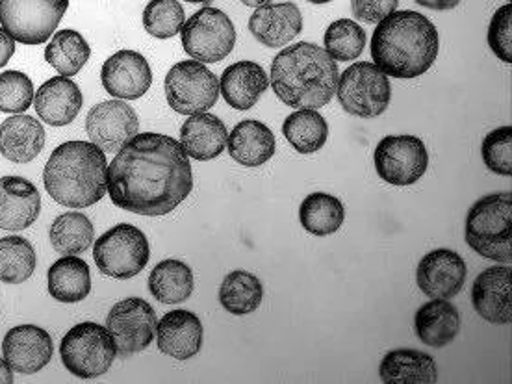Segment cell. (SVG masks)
<instances>
[{
	"label": "cell",
	"instance_id": "obj_38",
	"mask_svg": "<svg viewBox=\"0 0 512 384\" xmlns=\"http://www.w3.org/2000/svg\"><path fill=\"white\" fill-rule=\"evenodd\" d=\"M186 23L179 0H151L143 10V26L156 39L175 38Z\"/></svg>",
	"mask_w": 512,
	"mask_h": 384
},
{
	"label": "cell",
	"instance_id": "obj_18",
	"mask_svg": "<svg viewBox=\"0 0 512 384\" xmlns=\"http://www.w3.org/2000/svg\"><path fill=\"white\" fill-rule=\"evenodd\" d=\"M475 312L494 325L512 321V269L509 264L488 268L475 279L472 288Z\"/></svg>",
	"mask_w": 512,
	"mask_h": 384
},
{
	"label": "cell",
	"instance_id": "obj_31",
	"mask_svg": "<svg viewBox=\"0 0 512 384\" xmlns=\"http://www.w3.org/2000/svg\"><path fill=\"white\" fill-rule=\"evenodd\" d=\"M299 221L312 236H331L342 229L346 208L331 193H310L299 206Z\"/></svg>",
	"mask_w": 512,
	"mask_h": 384
},
{
	"label": "cell",
	"instance_id": "obj_8",
	"mask_svg": "<svg viewBox=\"0 0 512 384\" xmlns=\"http://www.w3.org/2000/svg\"><path fill=\"white\" fill-rule=\"evenodd\" d=\"M69 0H0V26L15 43L43 45L52 38Z\"/></svg>",
	"mask_w": 512,
	"mask_h": 384
},
{
	"label": "cell",
	"instance_id": "obj_25",
	"mask_svg": "<svg viewBox=\"0 0 512 384\" xmlns=\"http://www.w3.org/2000/svg\"><path fill=\"white\" fill-rule=\"evenodd\" d=\"M227 138H229V132L225 123L208 112L193 114L180 128L182 149L190 158L199 162L218 158L227 147Z\"/></svg>",
	"mask_w": 512,
	"mask_h": 384
},
{
	"label": "cell",
	"instance_id": "obj_14",
	"mask_svg": "<svg viewBox=\"0 0 512 384\" xmlns=\"http://www.w3.org/2000/svg\"><path fill=\"white\" fill-rule=\"evenodd\" d=\"M140 130V121L130 104L121 99L95 104L86 117V132L91 143L104 153L116 154Z\"/></svg>",
	"mask_w": 512,
	"mask_h": 384
},
{
	"label": "cell",
	"instance_id": "obj_47",
	"mask_svg": "<svg viewBox=\"0 0 512 384\" xmlns=\"http://www.w3.org/2000/svg\"><path fill=\"white\" fill-rule=\"evenodd\" d=\"M307 2H312V4H329L333 0H307Z\"/></svg>",
	"mask_w": 512,
	"mask_h": 384
},
{
	"label": "cell",
	"instance_id": "obj_7",
	"mask_svg": "<svg viewBox=\"0 0 512 384\" xmlns=\"http://www.w3.org/2000/svg\"><path fill=\"white\" fill-rule=\"evenodd\" d=\"M149 258L151 247L147 236L128 223H119L93 244V260L99 271L119 281L140 275L147 268Z\"/></svg>",
	"mask_w": 512,
	"mask_h": 384
},
{
	"label": "cell",
	"instance_id": "obj_35",
	"mask_svg": "<svg viewBox=\"0 0 512 384\" xmlns=\"http://www.w3.org/2000/svg\"><path fill=\"white\" fill-rule=\"evenodd\" d=\"M54 251L62 255H80L95 242V229L82 212H65L54 219L49 232Z\"/></svg>",
	"mask_w": 512,
	"mask_h": 384
},
{
	"label": "cell",
	"instance_id": "obj_37",
	"mask_svg": "<svg viewBox=\"0 0 512 384\" xmlns=\"http://www.w3.org/2000/svg\"><path fill=\"white\" fill-rule=\"evenodd\" d=\"M323 45L334 62H353L364 52L366 32L351 19H338L327 28Z\"/></svg>",
	"mask_w": 512,
	"mask_h": 384
},
{
	"label": "cell",
	"instance_id": "obj_45",
	"mask_svg": "<svg viewBox=\"0 0 512 384\" xmlns=\"http://www.w3.org/2000/svg\"><path fill=\"white\" fill-rule=\"evenodd\" d=\"M13 383V370L6 360L0 359V384Z\"/></svg>",
	"mask_w": 512,
	"mask_h": 384
},
{
	"label": "cell",
	"instance_id": "obj_33",
	"mask_svg": "<svg viewBox=\"0 0 512 384\" xmlns=\"http://www.w3.org/2000/svg\"><path fill=\"white\" fill-rule=\"evenodd\" d=\"M282 134L297 153H318L329 138V125L318 110H297L284 119Z\"/></svg>",
	"mask_w": 512,
	"mask_h": 384
},
{
	"label": "cell",
	"instance_id": "obj_27",
	"mask_svg": "<svg viewBox=\"0 0 512 384\" xmlns=\"http://www.w3.org/2000/svg\"><path fill=\"white\" fill-rule=\"evenodd\" d=\"M414 331L425 346H449L461 331V314L448 299H433L416 312Z\"/></svg>",
	"mask_w": 512,
	"mask_h": 384
},
{
	"label": "cell",
	"instance_id": "obj_42",
	"mask_svg": "<svg viewBox=\"0 0 512 384\" xmlns=\"http://www.w3.org/2000/svg\"><path fill=\"white\" fill-rule=\"evenodd\" d=\"M399 0H351L353 15L360 23L379 25L390 13L397 10Z\"/></svg>",
	"mask_w": 512,
	"mask_h": 384
},
{
	"label": "cell",
	"instance_id": "obj_43",
	"mask_svg": "<svg viewBox=\"0 0 512 384\" xmlns=\"http://www.w3.org/2000/svg\"><path fill=\"white\" fill-rule=\"evenodd\" d=\"M15 54V39L8 36L4 28H0V67L8 64Z\"/></svg>",
	"mask_w": 512,
	"mask_h": 384
},
{
	"label": "cell",
	"instance_id": "obj_15",
	"mask_svg": "<svg viewBox=\"0 0 512 384\" xmlns=\"http://www.w3.org/2000/svg\"><path fill=\"white\" fill-rule=\"evenodd\" d=\"M468 275L466 262L451 249H435L423 256L416 269V282L433 299H451L461 294Z\"/></svg>",
	"mask_w": 512,
	"mask_h": 384
},
{
	"label": "cell",
	"instance_id": "obj_24",
	"mask_svg": "<svg viewBox=\"0 0 512 384\" xmlns=\"http://www.w3.org/2000/svg\"><path fill=\"white\" fill-rule=\"evenodd\" d=\"M45 141V128L32 116L13 114L0 125V154L13 164H28L38 158Z\"/></svg>",
	"mask_w": 512,
	"mask_h": 384
},
{
	"label": "cell",
	"instance_id": "obj_29",
	"mask_svg": "<svg viewBox=\"0 0 512 384\" xmlns=\"http://www.w3.org/2000/svg\"><path fill=\"white\" fill-rule=\"evenodd\" d=\"M49 294L60 303H80L91 292L90 266L77 255L56 260L47 275Z\"/></svg>",
	"mask_w": 512,
	"mask_h": 384
},
{
	"label": "cell",
	"instance_id": "obj_16",
	"mask_svg": "<svg viewBox=\"0 0 512 384\" xmlns=\"http://www.w3.org/2000/svg\"><path fill=\"white\" fill-rule=\"evenodd\" d=\"M104 90L121 101L143 97L153 84V71L145 56L136 51L112 54L101 71Z\"/></svg>",
	"mask_w": 512,
	"mask_h": 384
},
{
	"label": "cell",
	"instance_id": "obj_6",
	"mask_svg": "<svg viewBox=\"0 0 512 384\" xmlns=\"http://www.w3.org/2000/svg\"><path fill=\"white\" fill-rule=\"evenodd\" d=\"M65 370L80 379H93L112 368L117 346L110 331L93 321L75 325L60 344Z\"/></svg>",
	"mask_w": 512,
	"mask_h": 384
},
{
	"label": "cell",
	"instance_id": "obj_22",
	"mask_svg": "<svg viewBox=\"0 0 512 384\" xmlns=\"http://www.w3.org/2000/svg\"><path fill=\"white\" fill-rule=\"evenodd\" d=\"M84 104L82 91L69 77L49 78L34 97L38 116L51 127H65L75 121Z\"/></svg>",
	"mask_w": 512,
	"mask_h": 384
},
{
	"label": "cell",
	"instance_id": "obj_5",
	"mask_svg": "<svg viewBox=\"0 0 512 384\" xmlns=\"http://www.w3.org/2000/svg\"><path fill=\"white\" fill-rule=\"evenodd\" d=\"M512 195L511 192L490 193L475 201L466 216V244L477 255L500 262H512Z\"/></svg>",
	"mask_w": 512,
	"mask_h": 384
},
{
	"label": "cell",
	"instance_id": "obj_17",
	"mask_svg": "<svg viewBox=\"0 0 512 384\" xmlns=\"http://www.w3.org/2000/svg\"><path fill=\"white\" fill-rule=\"evenodd\" d=\"M51 334L36 325H19L10 329L2 340V355L13 372L32 375L51 362Z\"/></svg>",
	"mask_w": 512,
	"mask_h": 384
},
{
	"label": "cell",
	"instance_id": "obj_32",
	"mask_svg": "<svg viewBox=\"0 0 512 384\" xmlns=\"http://www.w3.org/2000/svg\"><path fill=\"white\" fill-rule=\"evenodd\" d=\"M264 299V286L260 279L244 271L236 269L229 273L219 286V303L227 312L234 316H245L255 312Z\"/></svg>",
	"mask_w": 512,
	"mask_h": 384
},
{
	"label": "cell",
	"instance_id": "obj_41",
	"mask_svg": "<svg viewBox=\"0 0 512 384\" xmlns=\"http://www.w3.org/2000/svg\"><path fill=\"white\" fill-rule=\"evenodd\" d=\"M488 45L505 64H512V4L501 6L488 26Z\"/></svg>",
	"mask_w": 512,
	"mask_h": 384
},
{
	"label": "cell",
	"instance_id": "obj_48",
	"mask_svg": "<svg viewBox=\"0 0 512 384\" xmlns=\"http://www.w3.org/2000/svg\"><path fill=\"white\" fill-rule=\"evenodd\" d=\"M186 2H192V4H208L210 0H186Z\"/></svg>",
	"mask_w": 512,
	"mask_h": 384
},
{
	"label": "cell",
	"instance_id": "obj_23",
	"mask_svg": "<svg viewBox=\"0 0 512 384\" xmlns=\"http://www.w3.org/2000/svg\"><path fill=\"white\" fill-rule=\"evenodd\" d=\"M268 88L269 78L264 67L249 60L229 65L219 80V91L225 103L240 112L251 110Z\"/></svg>",
	"mask_w": 512,
	"mask_h": 384
},
{
	"label": "cell",
	"instance_id": "obj_4",
	"mask_svg": "<svg viewBox=\"0 0 512 384\" xmlns=\"http://www.w3.org/2000/svg\"><path fill=\"white\" fill-rule=\"evenodd\" d=\"M108 160L103 149L91 141H65L52 151L45 164V190L67 208L97 205L108 193Z\"/></svg>",
	"mask_w": 512,
	"mask_h": 384
},
{
	"label": "cell",
	"instance_id": "obj_21",
	"mask_svg": "<svg viewBox=\"0 0 512 384\" xmlns=\"http://www.w3.org/2000/svg\"><path fill=\"white\" fill-rule=\"evenodd\" d=\"M156 342L167 357L193 359L203 346V323L190 310H171L156 323Z\"/></svg>",
	"mask_w": 512,
	"mask_h": 384
},
{
	"label": "cell",
	"instance_id": "obj_3",
	"mask_svg": "<svg viewBox=\"0 0 512 384\" xmlns=\"http://www.w3.org/2000/svg\"><path fill=\"white\" fill-rule=\"evenodd\" d=\"M338 78V64L323 47L299 41L273 58L269 82L282 104L295 110H320L331 103Z\"/></svg>",
	"mask_w": 512,
	"mask_h": 384
},
{
	"label": "cell",
	"instance_id": "obj_36",
	"mask_svg": "<svg viewBox=\"0 0 512 384\" xmlns=\"http://www.w3.org/2000/svg\"><path fill=\"white\" fill-rule=\"evenodd\" d=\"M36 251L23 236L0 238V282L21 284L26 282L36 269Z\"/></svg>",
	"mask_w": 512,
	"mask_h": 384
},
{
	"label": "cell",
	"instance_id": "obj_1",
	"mask_svg": "<svg viewBox=\"0 0 512 384\" xmlns=\"http://www.w3.org/2000/svg\"><path fill=\"white\" fill-rule=\"evenodd\" d=\"M114 205L158 218L171 214L193 190L190 156L166 134H136L116 153L106 175Z\"/></svg>",
	"mask_w": 512,
	"mask_h": 384
},
{
	"label": "cell",
	"instance_id": "obj_28",
	"mask_svg": "<svg viewBox=\"0 0 512 384\" xmlns=\"http://www.w3.org/2000/svg\"><path fill=\"white\" fill-rule=\"evenodd\" d=\"M379 373L386 384H435L438 381L433 357L416 349H396L386 353Z\"/></svg>",
	"mask_w": 512,
	"mask_h": 384
},
{
	"label": "cell",
	"instance_id": "obj_12",
	"mask_svg": "<svg viewBox=\"0 0 512 384\" xmlns=\"http://www.w3.org/2000/svg\"><path fill=\"white\" fill-rule=\"evenodd\" d=\"M377 175L392 186H410L422 179L429 166L425 143L416 136H386L375 149Z\"/></svg>",
	"mask_w": 512,
	"mask_h": 384
},
{
	"label": "cell",
	"instance_id": "obj_2",
	"mask_svg": "<svg viewBox=\"0 0 512 384\" xmlns=\"http://www.w3.org/2000/svg\"><path fill=\"white\" fill-rule=\"evenodd\" d=\"M438 30L425 15L412 10L390 13L372 36V60L386 77L418 78L436 62Z\"/></svg>",
	"mask_w": 512,
	"mask_h": 384
},
{
	"label": "cell",
	"instance_id": "obj_26",
	"mask_svg": "<svg viewBox=\"0 0 512 384\" xmlns=\"http://www.w3.org/2000/svg\"><path fill=\"white\" fill-rule=\"evenodd\" d=\"M227 149L240 166H264L275 154V136L271 128L255 119H245L232 128Z\"/></svg>",
	"mask_w": 512,
	"mask_h": 384
},
{
	"label": "cell",
	"instance_id": "obj_39",
	"mask_svg": "<svg viewBox=\"0 0 512 384\" xmlns=\"http://www.w3.org/2000/svg\"><path fill=\"white\" fill-rule=\"evenodd\" d=\"M34 82L21 71H4L0 75V112L25 114L34 104Z\"/></svg>",
	"mask_w": 512,
	"mask_h": 384
},
{
	"label": "cell",
	"instance_id": "obj_10",
	"mask_svg": "<svg viewBox=\"0 0 512 384\" xmlns=\"http://www.w3.org/2000/svg\"><path fill=\"white\" fill-rule=\"evenodd\" d=\"M180 34L186 54L201 64H218L236 45V28L229 15L210 6L193 13Z\"/></svg>",
	"mask_w": 512,
	"mask_h": 384
},
{
	"label": "cell",
	"instance_id": "obj_44",
	"mask_svg": "<svg viewBox=\"0 0 512 384\" xmlns=\"http://www.w3.org/2000/svg\"><path fill=\"white\" fill-rule=\"evenodd\" d=\"M423 8L429 10H436V12H446V10H453L461 4V0H416Z\"/></svg>",
	"mask_w": 512,
	"mask_h": 384
},
{
	"label": "cell",
	"instance_id": "obj_34",
	"mask_svg": "<svg viewBox=\"0 0 512 384\" xmlns=\"http://www.w3.org/2000/svg\"><path fill=\"white\" fill-rule=\"evenodd\" d=\"M91 49L88 41L77 30H60L52 36L51 43L45 49V60L62 77H75L80 69L88 64Z\"/></svg>",
	"mask_w": 512,
	"mask_h": 384
},
{
	"label": "cell",
	"instance_id": "obj_20",
	"mask_svg": "<svg viewBox=\"0 0 512 384\" xmlns=\"http://www.w3.org/2000/svg\"><path fill=\"white\" fill-rule=\"evenodd\" d=\"M41 212L38 188L23 177L0 179V229L25 231L32 227Z\"/></svg>",
	"mask_w": 512,
	"mask_h": 384
},
{
	"label": "cell",
	"instance_id": "obj_30",
	"mask_svg": "<svg viewBox=\"0 0 512 384\" xmlns=\"http://www.w3.org/2000/svg\"><path fill=\"white\" fill-rule=\"evenodd\" d=\"M193 271L182 260L169 258L156 264L149 275V292L164 305H179L193 294Z\"/></svg>",
	"mask_w": 512,
	"mask_h": 384
},
{
	"label": "cell",
	"instance_id": "obj_9",
	"mask_svg": "<svg viewBox=\"0 0 512 384\" xmlns=\"http://www.w3.org/2000/svg\"><path fill=\"white\" fill-rule=\"evenodd\" d=\"M336 95L342 108L351 116L372 119L390 106V80L372 62H357L347 67L338 78Z\"/></svg>",
	"mask_w": 512,
	"mask_h": 384
},
{
	"label": "cell",
	"instance_id": "obj_46",
	"mask_svg": "<svg viewBox=\"0 0 512 384\" xmlns=\"http://www.w3.org/2000/svg\"><path fill=\"white\" fill-rule=\"evenodd\" d=\"M245 6H249V8H260V6H266L269 4L271 0H242Z\"/></svg>",
	"mask_w": 512,
	"mask_h": 384
},
{
	"label": "cell",
	"instance_id": "obj_40",
	"mask_svg": "<svg viewBox=\"0 0 512 384\" xmlns=\"http://www.w3.org/2000/svg\"><path fill=\"white\" fill-rule=\"evenodd\" d=\"M485 166L501 177L512 175V127H501L492 130L483 140L481 147Z\"/></svg>",
	"mask_w": 512,
	"mask_h": 384
},
{
	"label": "cell",
	"instance_id": "obj_19",
	"mask_svg": "<svg viewBox=\"0 0 512 384\" xmlns=\"http://www.w3.org/2000/svg\"><path fill=\"white\" fill-rule=\"evenodd\" d=\"M253 38L269 49H281L303 32V15L294 2H269L249 19Z\"/></svg>",
	"mask_w": 512,
	"mask_h": 384
},
{
	"label": "cell",
	"instance_id": "obj_11",
	"mask_svg": "<svg viewBox=\"0 0 512 384\" xmlns=\"http://www.w3.org/2000/svg\"><path fill=\"white\" fill-rule=\"evenodd\" d=\"M167 104L180 116L208 112L218 103L219 78L197 60L173 65L166 75Z\"/></svg>",
	"mask_w": 512,
	"mask_h": 384
},
{
	"label": "cell",
	"instance_id": "obj_13",
	"mask_svg": "<svg viewBox=\"0 0 512 384\" xmlns=\"http://www.w3.org/2000/svg\"><path fill=\"white\" fill-rule=\"evenodd\" d=\"M156 323V312L147 301L128 297L112 307L106 318V329L116 342L117 353L134 355L153 344Z\"/></svg>",
	"mask_w": 512,
	"mask_h": 384
}]
</instances>
